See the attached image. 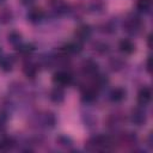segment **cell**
<instances>
[{"mask_svg": "<svg viewBox=\"0 0 153 153\" xmlns=\"http://www.w3.org/2000/svg\"><path fill=\"white\" fill-rule=\"evenodd\" d=\"M123 27H124V30H126L128 33H130V35H136V33L141 30L142 23H141V20H140L137 17H129V18H127V19L124 20Z\"/></svg>", "mask_w": 153, "mask_h": 153, "instance_id": "obj_1", "label": "cell"}, {"mask_svg": "<svg viewBox=\"0 0 153 153\" xmlns=\"http://www.w3.org/2000/svg\"><path fill=\"white\" fill-rule=\"evenodd\" d=\"M109 145H110V140L104 135H96L91 137L88 141V147L92 149H105L108 148Z\"/></svg>", "mask_w": 153, "mask_h": 153, "instance_id": "obj_2", "label": "cell"}, {"mask_svg": "<svg viewBox=\"0 0 153 153\" xmlns=\"http://www.w3.org/2000/svg\"><path fill=\"white\" fill-rule=\"evenodd\" d=\"M53 81L57 85V86H69L73 82V76L65 71H59L54 74L53 76Z\"/></svg>", "mask_w": 153, "mask_h": 153, "instance_id": "obj_3", "label": "cell"}, {"mask_svg": "<svg viewBox=\"0 0 153 153\" xmlns=\"http://www.w3.org/2000/svg\"><path fill=\"white\" fill-rule=\"evenodd\" d=\"M26 18L30 23L32 24H37V23H41L44 18V12L42 8L39 7H32L31 10H29L27 14H26Z\"/></svg>", "mask_w": 153, "mask_h": 153, "instance_id": "obj_4", "label": "cell"}, {"mask_svg": "<svg viewBox=\"0 0 153 153\" xmlns=\"http://www.w3.org/2000/svg\"><path fill=\"white\" fill-rule=\"evenodd\" d=\"M91 33H92V30L88 25L86 24H81L76 27L75 30V37H76V41L79 42H85L87 41L90 37H91Z\"/></svg>", "mask_w": 153, "mask_h": 153, "instance_id": "obj_5", "label": "cell"}, {"mask_svg": "<svg viewBox=\"0 0 153 153\" xmlns=\"http://www.w3.org/2000/svg\"><path fill=\"white\" fill-rule=\"evenodd\" d=\"M146 118H147V117H146V112H145L143 109L136 108V109H134V110L131 111L130 120H131V122H133L134 124L141 126V124H143V123L146 122Z\"/></svg>", "mask_w": 153, "mask_h": 153, "instance_id": "obj_6", "label": "cell"}, {"mask_svg": "<svg viewBox=\"0 0 153 153\" xmlns=\"http://www.w3.org/2000/svg\"><path fill=\"white\" fill-rule=\"evenodd\" d=\"M82 49V44L79 41H72L62 45V51L65 54H78Z\"/></svg>", "mask_w": 153, "mask_h": 153, "instance_id": "obj_7", "label": "cell"}, {"mask_svg": "<svg viewBox=\"0 0 153 153\" xmlns=\"http://www.w3.org/2000/svg\"><path fill=\"white\" fill-rule=\"evenodd\" d=\"M152 98V91L149 87H142L137 93V103L142 106L147 105L151 102Z\"/></svg>", "mask_w": 153, "mask_h": 153, "instance_id": "obj_8", "label": "cell"}, {"mask_svg": "<svg viewBox=\"0 0 153 153\" xmlns=\"http://www.w3.org/2000/svg\"><path fill=\"white\" fill-rule=\"evenodd\" d=\"M14 65V59L11 55H1L0 56V69L4 72L12 71Z\"/></svg>", "mask_w": 153, "mask_h": 153, "instance_id": "obj_9", "label": "cell"}, {"mask_svg": "<svg viewBox=\"0 0 153 153\" xmlns=\"http://www.w3.org/2000/svg\"><path fill=\"white\" fill-rule=\"evenodd\" d=\"M82 72L87 75L94 76L98 72V65L93 61V60H86L82 63Z\"/></svg>", "mask_w": 153, "mask_h": 153, "instance_id": "obj_10", "label": "cell"}, {"mask_svg": "<svg viewBox=\"0 0 153 153\" xmlns=\"http://www.w3.org/2000/svg\"><path fill=\"white\" fill-rule=\"evenodd\" d=\"M120 50L126 54V55H130L135 51V44L130 41V39H122L120 42V45H118Z\"/></svg>", "mask_w": 153, "mask_h": 153, "instance_id": "obj_11", "label": "cell"}, {"mask_svg": "<svg viewBox=\"0 0 153 153\" xmlns=\"http://www.w3.org/2000/svg\"><path fill=\"white\" fill-rule=\"evenodd\" d=\"M126 98V90L123 87H116L110 92V99L114 103H120Z\"/></svg>", "mask_w": 153, "mask_h": 153, "instance_id": "obj_12", "label": "cell"}, {"mask_svg": "<svg viewBox=\"0 0 153 153\" xmlns=\"http://www.w3.org/2000/svg\"><path fill=\"white\" fill-rule=\"evenodd\" d=\"M50 6L59 14L66 13L68 11V5L63 0H50Z\"/></svg>", "mask_w": 153, "mask_h": 153, "instance_id": "obj_13", "label": "cell"}, {"mask_svg": "<svg viewBox=\"0 0 153 153\" xmlns=\"http://www.w3.org/2000/svg\"><path fill=\"white\" fill-rule=\"evenodd\" d=\"M97 99V90L94 87H88L82 93V102L92 103Z\"/></svg>", "mask_w": 153, "mask_h": 153, "instance_id": "obj_14", "label": "cell"}, {"mask_svg": "<svg viewBox=\"0 0 153 153\" xmlns=\"http://www.w3.org/2000/svg\"><path fill=\"white\" fill-rule=\"evenodd\" d=\"M50 99L55 103H61L65 99V92L61 87H55L51 92H50Z\"/></svg>", "mask_w": 153, "mask_h": 153, "instance_id": "obj_15", "label": "cell"}, {"mask_svg": "<svg viewBox=\"0 0 153 153\" xmlns=\"http://www.w3.org/2000/svg\"><path fill=\"white\" fill-rule=\"evenodd\" d=\"M8 42H10L13 47L18 48V47L23 43V41H22V35H20L19 32H17V31H11V32L8 33Z\"/></svg>", "mask_w": 153, "mask_h": 153, "instance_id": "obj_16", "label": "cell"}, {"mask_svg": "<svg viewBox=\"0 0 153 153\" xmlns=\"http://www.w3.org/2000/svg\"><path fill=\"white\" fill-rule=\"evenodd\" d=\"M38 72V67L35 63H26L24 66V73L27 78H35Z\"/></svg>", "mask_w": 153, "mask_h": 153, "instance_id": "obj_17", "label": "cell"}, {"mask_svg": "<svg viewBox=\"0 0 153 153\" xmlns=\"http://www.w3.org/2000/svg\"><path fill=\"white\" fill-rule=\"evenodd\" d=\"M18 51L20 53V54H23V55H30L31 53H33L35 51V45L32 44V43H22L18 48Z\"/></svg>", "mask_w": 153, "mask_h": 153, "instance_id": "obj_18", "label": "cell"}, {"mask_svg": "<svg viewBox=\"0 0 153 153\" xmlns=\"http://www.w3.org/2000/svg\"><path fill=\"white\" fill-rule=\"evenodd\" d=\"M14 146V140L12 137L5 136L2 139H0V149L1 151H8Z\"/></svg>", "mask_w": 153, "mask_h": 153, "instance_id": "obj_19", "label": "cell"}, {"mask_svg": "<svg viewBox=\"0 0 153 153\" xmlns=\"http://www.w3.org/2000/svg\"><path fill=\"white\" fill-rule=\"evenodd\" d=\"M151 6H152V1L151 0H137L136 1V7L140 12H149L151 10Z\"/></svg>", "mask_w": 153, "mask_h": 153, "instance_id": "obj_20", "label": "cell"}, {"mask_svg": "<svg viewBox=\"0 0 153 153\" xmlns=\"http://www.w3.org/2000/svg\"><path fill=\"white\" fill-rule=\"evenodd\" d=\"M44 124L45 126H49V127H53L55 124V117L53 114H45L44 115Z\"/></svg>", "mask_w": 153, "mask_h": 153, "instance_id": "obj_21", "label": "cell"}, {"mask_svg": "<svg viewBox=\"0 0 153 153\" xmlns=\"http://www.w3.org/2000/svg\"><path fill=\"white\" fill-rule=\"evenodd\" d=\"M20 1H22V4H23V5H27V6L35 2V0H20Z\"/></svg>", "mask_w": 153, "mask_h": 153, "instance_id": "obj_22", "label": "cell"}, {"mask_svg": "<svg viewBox=\"0 0 153 153\" xmlns=\"http://www.w3.org/2000/svg\"><path fill=\"white\" fill-rule=\"evenodd\" d=\"M149 61H151V57H148V60H147V62H146V68H147L148 72H149Z\"/></svg>", "mask_w": 153, "mask_h": 153, "instance_id": "obj_23", "label": "cell"}, {"mask_svg": "<svg viewBox=\"0 0 153 153\" xmlns=\"http://www.w3.org/2000/svg\"><path fill=\"white\" fill-rule=\"evenodd\" d=\"M0 1H2V0H0Z\"/></svg>", "mask_w": 153, "mask_h": 153, "instance_id": "obj_24", "label": "cell"}]
</instances>
